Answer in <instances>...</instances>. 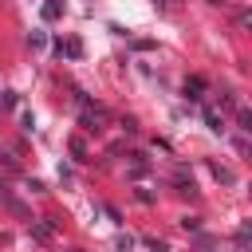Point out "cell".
Instances as JSON below:
<instances>
[{
    "label": "cell",
    "mask_w": 252,
    "mask_h": 252,
    "mask_svg": "<svg viewBox=\"0 0 252 252\" xmlns=\"http://www.w3.org/2000/svg\"><path fill=\"white\" fill-rule=\"evenodd\" d=\"M28 39H32V47H43V43H47V35H43V32H32Z\"/></svg>",
    "instance_id": "obj_13"
},
{
    "label": "cell",
    "mask_w": 252,
    "mask_h": 252,
    "mask_svg": "<svg viewBox=\"0 0 252 252\" xmlns=\"http://www.w3.org/2000/svg\"><path fill=\"white\" fill-rule=\"evenodd\" d=\"M181 228H185V232H197V228H201V217H181Z\"/></svg>",
    "instance_id": "obj_11"
},
{
    "label": "cell",
    "mask_w": 252,
    "mask_h": 252,
    "mask_svg": "<svg viewBox=\"0 0 252 252\" xmlns=\"http://www.w3.org/2000/svg\"><path fill=\"white\" fill-rule=\"evenodd\" d=\"M51 232H55V220H32V240L47 244V240H51Z\"/></svg>",
    "instance_id": "obj_1"
},
{
    "label": "cell",
    "mask_w": 252,
    "mask_h": 252,
    "mask_svg": "<svg viewBox=\"0 0 252 252\" xmlns=\"http://www.w3.org/2000/svg\"><path fill=\"white\" fill-rule=\"evenodd\" d=\"M248 161H252V154H248Z\"/></svg>",
    "instance_id": "obj_19"
},
{
    "label": "cell",
    "mask_w": 252,
    "mask_h": 252,
    "mask_svg": "<svg viewBox=\"0 0 252 252\" xmlns=\"http://www.w3.org/2000/svg\"><path fill=\"white\" fill-rule=\"evenodd\" d=\"M75 252H83V248H75Z\"/></svg>",
    "instance_id": "obj_18"
},
{
    "label": "cell",
    "mask_w": 252,
    "mask_h": 252,
    "mask_svg": "<svg viewBox=\"0 0 252 252\" xmlns=\"http://www.w3.org/2000/svg\"><path fill=\"white\" fill-rule=\"evenodd\" d=\"M59 12H63L59 0H47V4H43V20H59Z\"/></svg>",
    "instance_id": "obj_9"
},
{
    "label": "cell",
    "mask_w": 252,
    "mask_h": 252,
    "mask_svg": "<svg viewBox=\"0 0 252 252\" xmlns=\"http://www.w3.org/2000/svg\"><path fill=\"white\" fill-rule=\"evenodd\" d=\"M71 154H75L79 161H87V142H83V138H71Z\"/></svg>",
    "instance_id": "obj_8"
},
{
    "label": "cell",
    "mask_w": 252,
    "mask_h": 252,
    "mask_svg": "<svg viewBox=\"0 0 252 252\" xmlns=\"http://www.w3.org/2000/svg\"><path fill=\"white\" fill-rule=\"evenodd\" d=\"M236 240H240V244H244V248H252V236H248V232H244V228H240V236H236Z\"/></svg>",
    "instance_id": "obj_17"
},
{
    "label": "cell",
    "mask_w": 252,
    "mask_h": 252,
    "mask_svg": "<svg viewBox=\"0 0 252 252\" xmlns=\"http://www.w3.org/2000/svg\"><path fill=\"white\" fill-rule=\"evenodd\" d=\"M236 20H240V28H244V32H252V12H240Z\"/></svg>",
    "instance_id": "obj_15"
},
{
    "label": "cell",
    "mask_w": 252,
    "mask_h": 252,
    "mask_svg": "<svg viewBox=\"0 0 252 252\" xmlns=\"http://www.w3.org/2000/svg\"><path fill=\"white\" fill-rule=\"evenodd\" d=\"M205 122H209V130H224V118L217 110H205Z\"/></svg>",
    "instance_id": "obj_7"
},
{
    "label": "cell",
    "mask_w": 252,
    "mask_h": 252,
    "mask_svg": "<svg viewBox=\"0 0 252 252\" xmlns=\"http://www.w3.org/2000/svg\"><path fill=\"white\" fill-rule=\"evenodd\" d=\"M213 177H217L220 185H232V181H236V173H232L228 165H220V161H213Z\"/></svg>",
    "instance_id": "obj_4"
},
{
    "label": "cell",
    "mask_w": 252,
    "mask_h": 252,
    "mask_svg": "<svg viewBox=\"0 0 252 252\" xmlns=\"http://www.w3.org/2000/svg\"><path fill=\"white\" fill-rule=\"evenodd\" d=\"M177 193H181V197H197V185H193V181H177Z\"/></svg>",
    "instance_id": "obj_10"
},
{
    "label": "cell",
    "mask_w": 252,
    "mask_h": 252,
    "mask_svg": "<svg viewBox=\"0 0 252 252\" xmlns=\"http://www.w3.org/2000/svg\"><path fill=\"white\" fill-rule=\"evenodd\" d=\"M201 91H205V79H201V75H193V79H185V98H189V102H201V98H205Z\"/></svg>",
    "instance_id": "obj_2"
},
{
    "label": "cell",
    "mask_w": 252,
    "mask_h": 252,
    "mask_svg": "<svg viewBox=\"0 0 252 252\" xmlns=\"http://www.w3.org/2000/svg\"><path fill=\"white\" fill-rule=\"evenodd\" d=\"M146 248H150V252H169V248H165V240H154V236L146 240Z\"/></svg>",
    "instance_id": "obj_12"
},
{
    "label": "cell",
    "mask_w": 252,
    "mask_h": 252,
    "mask_svg": "<svg viewBox=\"0 0 252 252\" xmlns=\"http://www.w3.org/2000/svg\"><path fill=\"white\" fill-rule=\"evenodd\" d=\"M0 201H4V205H8V209H12L16 217H28V209H24V201H20V197H12V189H4V185H0Z\"/></svg>",
    "instance_id": "obj_3"
},
{
    "label": "cell",
    "mask_w": 252,
    "mask_h": 252,
    "mask_svg": "<svg viewBox=\"0 0 252 252\" xmlns=\"http://www.w3.org/2000/svg\"><path fill=\"white\" fill-rule=\"evenodd\" d=\"M236 122H240V130L252 134V110H248V106H236Z\"/></svg>",
    "instance_id": "obj_6"
},
{
    "label": "cell",
    "mask_w": 252,
    "mask_h": 252,
    "mask_svg": "<svg viewBox=\"0 0 252 252\" xmlns=\"http://www.w3.org/2000/svg\"><path fill=\"white\" fill-rule=\"evenodd\" d=\"M59 55H71V59H79V55H83V43H79V39H67V43H59Z\"/></svg>",
    "instance_id": "obj_5"
},
{
    "label": "cell",
    "mask_w": 252,
    "mask_h": 252,
    "mask_svg": "<svg viewBox=\"0 0 252 252\" xmlns=\"http://www.w3.org/2000/svg\"><path fill=\"white\" fill-rule=\"evenodd\" d=\"M154 4H158V8H165V12H173V8L181 4V0H154Z\"/></svg>",
    "instance_id": "obj_16"
},
{
    "label": "cell",
    "mask_w": 252,
    "mask_h": 252,
    "mask_svg": "<svg viewBox=\"0 0 252 252\" xmlns=\"http://www.w3.org/2000/svg\"><path fill=\"white\" fill-rule=\"evenodd\" d=\"M134 248V236H118V252H130Z\"/></svg>",
    "instance_id": "obj_14"
}]
</instances>
